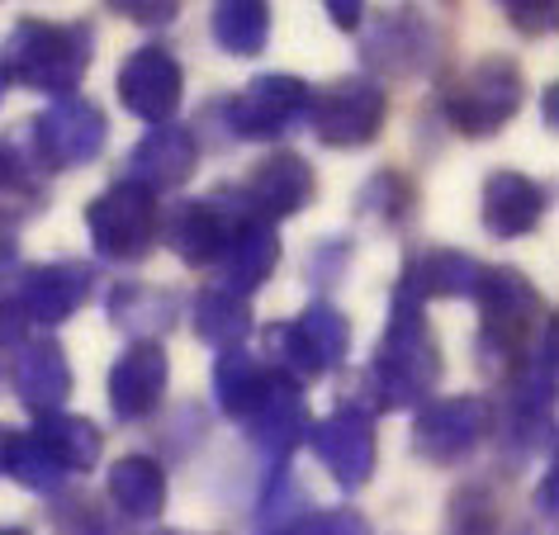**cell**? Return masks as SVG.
Here are the masks:
<instances>
[{
  "label": "cell",
  "instance_id": "obj_2",
  "mask_svg": "<svg viewBox=\"0 0 559 535\" xmlns=\"http://www.w3.org/2000/svg\"><path fill=\"white\" fill-rule=\"evenodd\" d=\"M469 299L479 304V332H474L479 370L508 384L516 365L531 356V346L540 342V332L555 322L550 304L540 299V289L522 271H508V265H484Z\"/></svg>",
  "mask_w": 559,
  "mask_h": 535
},
{
  "label": "cell",
  "instance_id": "obj_4",
  "mask_svg": "<svg viewBox=\"0 0 559 535\" xmlns=\"http://www.w3.org/2000/svg\"><path fill=\"white\" fill-rule=\"evenodd\" d=\"M526 100V76L508 52H488L469 62L451 86L441 91V115L460 138H493L516 119Z\"/></svg>",
  "mask_w": 559,
  "mask_h": 535
},
{
  "label": "cell",
  "instance_id": "obj_20",
  "mask_svg": "<svg viewBox=\"0 0 559 535\" xmlns=\"http://www.w3.org/2000/svg\"><path fill=\"white\" fill-rule=\"evenodd\" d=\"M129 186L147 190V194H166V190H180L186 180L194 176V166H200V138L190 129H180V123H162V129H152L143 143L129 152Z\"/></svg>",
  "mask_w": 559,
  "mask_h": 535
},
{
  "label": "cell",
  "instance_id": "obj_39",
  "mask_svg": "<svg viewBox=\"0 0 559 535\" xmlns=\"http://www.w3.org/2000/svg\"><path fill=\"white\" fill-rule=\"evenodd\" d=\"M109 10H119L123 20H133V24H152V29H162V24H176L180 15V5H171V0H157V5H143V0H129V5H109Z\"/></svg>",
  "mask_w": 559,
  "mask_h": 535
},
{
  "label": "cell",
  "instance_id": "obj_37",
  "mask_svg": "<svg viewBox=\"0 0 559 535\" xmlns=\"http://www.w3.org/2000/svg\"><path fill=\"white\" fill-rule=\"evenodd\" d=\"M346 257H352V247H346L342 237H328V242H318L313 257H309V280H313V285H318V280H323V285H332V280L342 275Z\"/></svg>",
  "mask_w": 559,
  "mask_h": 535
},
{
  "label": "cell",
  "instance_id": "obj_31",
  "mask_svg": "<svg viewBox=\"0 0 559 535\" xmlns=\"http://www.w3.org/2000/svg\"><path fill=\"white\" fill-rule=\"evenodd\" d=\"M0 474H10L20 488H29V492H62V484H67L62 464L38 445L34 431H20V436L5 431L0 436Z\"/></svg>",
  "mask_w": 559,
  "mask_h": 535
},
{
  "label": "cell",
  "instance_id": "obj_11",
  "mask_svg": "<svg viewBox=\"0 0 559 535\" xmlns=\"http://www.w3.org/2000/svg\"><path fill=\"white\" fill-rule=\"evenodd\" d=\"M309 445L342 492H360L374 478V464H380L374 417L356 403H342V407H332L328 417H318L309 427Z\"/></svg>",
  "mask_w": 559,
  "mask_h": 535
},
{
  "label": "cell",
  "instance_id": "obj_21",
  "mask_svg": "<svg viewBox=\"0 0 559 535\" xmlns=\"http://www.w3.org/2000/svg\"><path fill=\"white\" fill-rule=\"evenodd\" d=\"M242 427H247V441L261 450V460L271 464V469H289V455L309 441L313 417H309V403H304L299 384L285 379V384L261 403V413L247 417Z\"/></svg>",
  "mask_w": 559,
  "mask_h": 535
},
{
  "label": "cell",
  "instance_id": "obj_5",
  "mask_svg": "<svg viewBox=\"0 0 559 535\" xmlns=\"http://www.w3.org/2000/svg\"><path fill=\"white\" fill-rule=\"evenodd\" d=\"M157 228H162V204L157 194L115 180L86 204V237L95 257L109 265H138L157 251Z\"/></svg>",
  "mask_w": 559,
  "mask_h": 535
},
{
  "label": "cell",
  "instance_id": "obj_42",
  "mask_svg": "<svg viewBox=\"0 0 559 535\" xmlns=\"http://www.w3.org/2000/svg\"><path fill=\"white\" fill-rule=\"evenodd\" d=\"M545 123L555 129V86H545Z\"/></svg>",
  "mask_w": 559,
  "mask_h": 535
},
{
  "label": "cell",
  "instance_id": "obj_43",
  "mask_svg": "<svg viewBox=\"0 0 559 535\" xmlns=\"http://www.w3.org/2000/svg\"><path fill=\"white\" fill-rule=\"evenodd\" d=\"M10 265H15V251H10V242H0V275H5Z\"/></svg>",
  "mask_w": 559,
  "mask_h": 535
},
{
  "label": "cell",
  "instance_id": "obj_23",
  "mask_svg": "<svg viewBox=\"0 0 559 535\" xmlns=\"http://www.w3.org/2000/svg\"><path fill=\"white\" fill-rule=\"evenodd\" d=\"M484 261H474L469 251H455V247H431L423 257H413L403 265L399 285L417 294V299H469L474 294V280H479Z\"/></svg>",
  "mask_w": 559,
  "mask_h": 535
},
{
  "label": "cell",
  "instance_id": "obj_13",
  "mask_svg": "<svg viewBox=\"0 0 559 535\" xmlns=\"http://www.w3.org/2000/svg\"><path fill=\"white\" fill-rule=\"evenodd\" d=\"M237 214H242V200L223 204V194H209V200H176V204L162 209L157 247L166 242V251H176L190 271H204V265L218 261Z\"/></svg>",
  "mask_w": 559,
  "mask_h": 535
},
{
  "label": "cell",
  "instance_id": "obj_7",
  "mask_svg": "<svg viewBox=\"0 0 559 535\" xmlns=\"http://www.w3.org/2000/svg\"><path fill=\"white\" fill-rule=\"evenodd\" d=\"M309 100L313 86L304 76L261 72L223 105V115H228V133L242 138V143H275V138H285L309 119Z\"/></svg>",
  "mask_w": 559,
  "mask_h": 535
},
{
  "label": "cell",
  "instance_id": "obj_47",
  "mask_svg": "<svg viewBox=\"0 0 559 535\" xmlns=\"http://www.w3.org/2000/svg\"><path fill=\"white\" fill-rule=\"evenodd\" d=\"M275 535H289V531H275Z\"/></svg>",
  "mask_w": 559,
  "mask_h": 535
},
{
  "label": "cell",
  "instance_id": "obj_32",
  "mask_svg": "<svg viewBox=\"0 0 559 535\" xmlns=\"http://www.w3.org/2000/svg\"><path fill=\"white\" fill-rule=\"evenodd\" d=\"M445 535H508V526H502V498L493 492V484H469L455 492Z\"/></svg>",
  "mask_w": 559,
  "mask_h": 535
},
{
  "label": "cell",
  "instance_id": "obj_36",
  "mask_svg": "<svg viewBox=\"0 0 559 535\" xmlns=\"http://www.w3.org/2000/svg\"><path fill=\"white\" fill-rule=\"evenodd\" d=\"M502 15H508V24H516V29L522 34H531V38H540V34H550L555 29V15L559 10L550 5V0H536V5H522V0H508V5H502Z\"/></svg>",
  "mask_w": 559,
  "mask_h": 535
},
{
  "label": "cell",
  "instance_id": "obj_17",
  "mask_svg": "<svg viewBox=\"0 0 559 535\" xmlns=\"http://www.w3.org/2000/svg\"><path fill=\"white\" fill-rule=\"evenodd\" d=\"M242 204L265 223H285L304 214L318 194V176L299 152H271L265 162H257V171L247 176V186L237 190Z\"/></svg>",
  "mask_w": 559,
  "mask_h": 535
},
{
  "label": "cell",
  "instance_id": "obj_10",
  "mask_svg": "<svg viewBox=\"0 0 559 535\" xmlns=\"http://www.w3.org/2000/svg\"><path fill=\"white\" fill-rule=\"evenodd\" d=\"M366 29V67L380 76H394V81H408V76H427L431 67L441 62V29L427 10H384L374 15Z\"/></svg>",
  "mask_w": 559,
  "mask_h": 535
},
{
  "label": "cell",
  "instance_id": "obj_46",
  "mask_svg": "<svg viewBox=\"0 0 559 535\" xmlns=\"http://www.w3.org/2000/svg\"><path fill=\"white\" fill-rule=\"evenodd\" d=\"M157 535H190V531H157Z\"/></svg>",
  "mask_w": 559,
  "mask_h": 535
},
{
  "label": "cell",
  "instance_id": "obj_15",
  "mask_svg": "<svg viewBox=\"0 0 559 535\" xmlns=\"http://www.w3.org/2000/svg\"><path fill=\"white\" fill-rule=\"evenodd\" d=\"M171 384V360L162 342H129L119 360L109 365V413L115 421H147L166 399Z\"/></svg>",
  "mask_w": 559,
  "mask_h": 535
},
{
  "label": "cell",
  "instance_id": "obj_12",
  "mask_svg": "<svg viewBox=\"0 0 559 535\" xmlns=\"http://www.w3.org/2000/svg\"><path fill=\"white\" fill-rule=\"evenodd\" d=\"M115 91H119V105L129 109L133 119L162 129V123H176V109L186 100V67H180L171 48L143 44L119 62Z\"/></svg>",
  "mask_w": 559,
  "mask_h": 535
},
{
  "label": "cell",
  "instance_id": "obj_28",
  "mask_svg": "<svg viewBox=\"0 0 559 535\" xmlns=\"http://www.w3.org/2000/svg\"><path fill=\"white\" fill-rule=\"evenodd\" d=\"M190 322H194V336H200L204 346L242 350L247 336H251V304L237 299L228 289H218V285H204L190 299Z\"/></svg>",
  "mask_w": 559,
  "mask_h": 535
},
{
  "label": "cell",
  "instance_id": "obj_9",
  "mask_svg": "<svg viewBox=\"0 0 559 535\" xmlns=\"http://www.w3.org/2000/svg\"><path fill=\"white\" fill-rule=\"evenodd\" d=\"M109 143V119L95 100H81V95H67V100H52L44 115L29 123V147L44 171H76V166H91Z\"/></svg>",
  "mask_w": 559,
  "mask_h": 535
},
{
  "label": "cell",
  "instance_id": "obj_30",
  "mask_svg": "<svg viewBox=\"0 0 559 535\" xmlns=\"http://www.w3.org/2000/svg\"><path fill=\"white\" fill-rule=\"evenodd\" d=\"M295 328H299V336H304V346H309V356H313V365H318V374L342 370L346 350H352V318H346L337 304L313 299V304L295 318Z\"/></svg>",
  "mask_w": 559,
  "mask_h": 535
},
{
  "label": "cell",
  "instance_id": "obj_18",
  "mask_svg": "<svg viewBox=\"0 0 559 535\" xmlns=\"http://www.w3.org/2000/svg\"><path fill=\"white\" fill-rule=\"evenodd\" d=\"M10 389H15V399L29 407L34 417L62 413L76 389L67 350L52 342V336H29V342L15 346V356H10Z\"/></svg>",
  "mask_w": 559,
  "mask_h": 535
},
{
  "label": "cell",
  "instance_id": "obj_34",
  "mask_svg": "<svg viewBox=\"0 0 559 535\" xmlns=\"http://www.w3.org/2000/svg\"><path fill=\"white\" fill-rule=\"evenodd\" d=\"M48 516L58 535H123L119 521L91 498H62L58 507H48Z\"/></svg>",
  "mask_w": 559,
  "mask_h": 535
},
{
  "label": "cell",
  "instance_id": "obj_6",
  "mask_svg": "<svg viewBox=\"0 0 559 535\" xmlns=\"http://www.w3.org/2000/svg\"><path fill=\"white\" fill-rule=\"evenodd\" d=\"M304 123H309V133L323 147H337V152L370 147L389 123V91L370 76H337L332 86L313 91Z\"/></svg>",
  "mask_w": 559,
  "mask_h": 535
},
{
  "label": "cell",
  "instance_id": "obj_41",
  "mask_svg": "<svg viewBox=\"0 0 559 535\" xmlns=\"http://www.w3.org/2000/svg\"><path fill=\"white\" fill-rule=\"evenodd\" d=\"M555 484H559V474H555V469H545L540 488H536V512H540L545 521H555Z\"/></svg>",
  "mask_w": 559,
  "mask_h": 535
},
{
  "label": "cell",
  "instance_id": "obj_38",
  "mask_svg": "<svg viewBox=\"0 0 559 535\" xmlns=\"http://www.w3.org/2000/svg\"><path fill=\"white\" fill-rule=\"evenodd\" d=\"M24 342H29V318H24L20 304L5 294V299H0V350H15Z\"/></svg>",
  "mask_w": 559,
  "mask_h": 535
},
{
  "label": "cell",
  "instance_id": "obj_33",
  "mask_svg": "<svg viewBox=\"0 0 559 535\" xmlns=\"http://www.w3.org/2000/svg\"><path fill=\"white\" fill-rule=\"evenodd\" d=\"M356 204H360V214H370V218H380V223H408L413 218V204H417V190H413L408 176L380 171V176H370L366 186H360Z\"/></svg>",
  "mask_w": 559,
  "mask_h": 535
},
{
  "label": "cell",
  "instance_id": "obj_40",
  "mask_svg": "<svg viewBox=\"0 0 559 535\" xmlns=\"http://www.w3.org/2000/svg\"><path fill=\"white\" fill-rule=\"evenodd\" d=\"M328 15H332L337 29H360V24H366V10H360V5H342V0H328Z\"/></svg>",
  "mask_w": 559,
  "mask_h": 535
},
{
  "label": "cell",
  "instance_id": "obj_24",
  "mask_svg": "<svg viewBox=\"0 0 559 535\" xmlns=\"http://www.w3.org/2000/svg\"><path fill=\"white\" fill-rule=\"evenodd\" d=\"M109 502L123 521H157L166 512V469L152 455H123L105 478Z\"/></svg>",
  "mask_w": 559,
  "mask_h": 535
},
{
  "label": "cell",
  "instance_id": "obj_26",
  "mask_svg": "<svg viewBox=\"0 0 559 535\" xmlns=\"http://www.w3.org/2000/svg\"><path fill=\"white\" fill-rule=\"evenodd\" d=\"M109 322H115L119 332H129L133 342H157L176 322V294L143 285V280H123V285L109 294Z\"/></svg>",
  "mask_w": 559,
  "mask_h": 535
},
{
  "label": "cell",
  "instance_id": "obj_1",
  "mask_svg": "<svg viewBox=\"0 0 559 535\" xmlns=\"http://www.w3.org/2000/svg\"><path fill=\"white\" fill-rule=\"evenodd\" d=\"M441 346L437 332L427 322V304L408 294L403 285H394V299H389V322L384 336L374 346V356L366 365V379H360V399L356 407L366 413H403V407H423L431 403V393L441 384Z\"/></svg>",
  "mask_w": 559,
  "mask_h": 535
},
{
  "label": "cell",
  "instance_id": "obj_35",
  "mask_svg": "<svg viewBox=\"0 0 559 535\" xmlns=\"http://www.w3.org/2000/svg\"><path fill=\"white\" fill-rule=\"evenodd\" d=\"M289 535H374V526L356 507H323V512H299L285 526Z\"/></svg>",
  "mask_w": 559,
  "mask_h": 535
},
{
  "label": "cell",
  "instance_id": "obj_44",
  "mask_svg": "<svg viewBox=\"0 0 559 535\" xmlns=\"http://www.w3.org/2000/svg\"><path fill=\"white\" fill-rule=\"evenodd\" d=\"M0 535H34L29 526H0Z\"/></svg>",
  "mask_w": 559,
  "mask_h": 535
},
{
  "label": "cell",
  "instance_id": "obj_27",
  "mask_svg": "<svg viewBox=\"0 0 559 535\" xmlns=\"http://www.w3.org/2000/svg\"><path fill=\"white\" fill-rule=\"evenodd\" d=\"M34 436H38V445L62 464V474H86L100 464L105 431L95 427L91 417H76V413H67V407L62 413H44L34 421Z\"/></svg>",
  "mask_w": 559,
  "mask_h": 535
},
{
  "label": "cell",
  "instance_id": "obj_14",
  "mask_svg": "<svg viewBox=\"0 0 559 535\" xmlns=\"http://www.w3.org/2000/svg\"><path fill=\"white\" fill-rule=\"evenodd\" d=\"M91 289H95V271L86 261H48V265H29L20 275V285L10 289V299L20 304L29 328H62L67 318H76L86 308Z\"/></svg>",
  "mask_w": 559,
  "mask_h": 535
},
{
  "label": "cell",
  "instance_id": "obj_8",
  "mask_svg": "<svg viewBox=\"0 0 559 535\" xmlns=\"http://www.w3.org/2000/svg\"><path fill=\"white\" fill-rule=\"evenodd\" d=\"M498 427L493 403L479 393H460V399H431L413 417V450L427 464H465Z\"/></svg>",
  "mask_w": 559,
  "mask_h": 535
},
{
  "label": "cell",
  "instance_id": "obj_45",
  "mask_svg": "<svg viewBox=\"0 0 559 535\" xmlns=\"http://www.w3.org/2000/svg\"><path fill=\"white\" fill-rule=\"evenodd\" d=\"M5 91H10V81H5V72H0V100H5Z\"/></svg>",
  "mask_w": 559,
  "mask_h": 535
},
{
  "label": "cell",
  "instance_id": "obj_25",
  "mask_svg": "<svg viewBox=\"0 0 559 535\" xmlns=\"http://www.w3.org/2000/svg\"><path fill=\"white\" fill-rule=\"evenodd\" d=\"M44 209V166L29 138H0V223H24Z\"/></svg>",
  "mask_w": 559,
  "mask_h": 535
},
{
  "label": "cell",
  "instance_id": "obj_22",
  "mask_svg": "<svg viewBox=\"0 0 559 535\" xmlns=\"http://www.w3.org/2000/svg\"><path fill=\"white\" fill-rule=\"evenodd\" d=\"M285 384V374H275L261 356H247V350H223L214 360V403L223 417L247 421L261 413V403Z\"/></svg>",
  "mask_w": 559,
  "mask_h": 535
},
{
  "label": "cell",
  "instance_id": "obj_3",
  "mask_svg": "<svg viewBox=\"0 0 559 535\" xmlns=\"http://www.w3.org/2000/svg\"><path fill=\"white\" fill-rule=\"evenodd\" d=\"M91 62H95V34L81 20L52 24L29 15V20H15V29L0 44V72H5V81L38 95H52V100L76 95Z\"/></svg>",
  "mask_w": 559,
  "mask_h": 535
},
{
  "label": "cell",
  "instance_id": "obj_16",
  "mask_svg": "<svg viewBox=\"0 0 559 535\" xmlns=\"http://www.w3.org/2000/svg\"><path fill=\"white\" fill-rule=\"evenodd\" d=\"M237 200H242V194H237ZM275 265H280V228L275 223H265V218H257L242 204V214H237L228 242H223L218 261H214L218 289L237 294V299H251V294L275 275Z\"/></svg>",
  "mask_w": 559,
  "mask_h": 535
},
{
  "label": "cell",
  "instance_id": "obj_29",
  "mask_svg": "<svg viewBox=\"0 0 559 535\" xmlns=\"http://www.w3.org/2000/svg\"><path fill=\"white\" fill-rule=\"evenodd\" d=\"M209 34L228 58H257L271 44V5H261V0H223L209 15Z\"/></svg>",
  "mask_w": 559,
  "mask_h": 535
},
{
  "label": "cell",
  "instance_id": "obj_19",
  "mask_svg": "<svg viewBox=\"0 0 559 535\" xmlns=\"http://www.w3.org/2000/svg\"><path fill=\"white\" fill-rule=\"evenodd\" d=\"M545 209H550V190L540 180H531L526 171H493L479 190V218L484 233L498 242H516L540 228Z\"/></svg>",
  "mask_w": 559,
  "mask_h": 535
}]
</instances>
